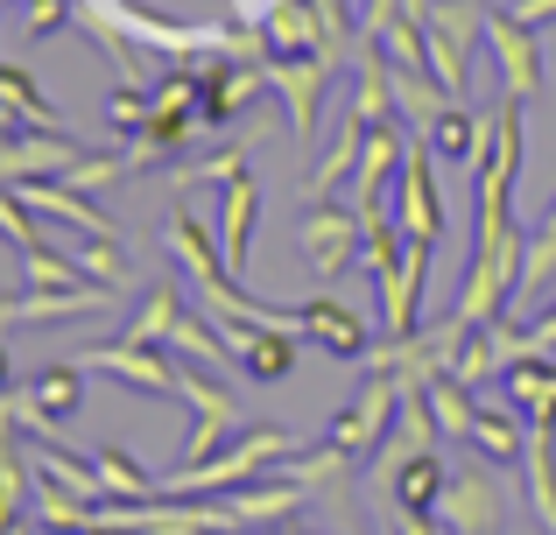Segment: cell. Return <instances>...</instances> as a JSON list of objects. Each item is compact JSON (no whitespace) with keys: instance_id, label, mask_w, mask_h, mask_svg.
Returning a JSON list of instances; mask_svg holds the SVG:
<instances>
[{"instance_id":"obj_1","label":"cell","mask_w":556,"mask_h":535,"mask_svg":"<svg viewBox=\"0 0 556 535\" xmlns=\"http://www.w3.org/2000/svg\"><path fill=\"white\" fill-rule=\"evenodd\" d=\"M296 451H303V444L289 437V430H275V423H247L218 458H204V466H177V472L163 480V494H184V500L232 494V486H247V480H261V472H275L282 458H296Z\"/></svg>"},{"instance_id":"obj_2","label":"cell","mask_w":556,"mask_h":535,"mask_svg":"<svg viewBox=\"0 0 556 535\" xmlns=\"http://www.w3.org/2000/svg\"><path fill=\"white\" fill-rule=\"evenodd\" d=\"M177 402L190 409V437L177 451V466H204V458H218L232 437H240V402H232V387L218 381L212 367H198V359H177Z\"/></svg>"},{"instance_id":"obj_3","label":"cell","mask_w":556,"mask_h":535,"mask_svg":"<svg viewBox=\"0 0 556 535\" xmlns=\"http://www.w3.org/2000/svg\"><path fill=\"white\" fill-rule=\"evenodd\" d=\"M437 514H444L451 535H501L507 522V486H501V466H486V458H458L444 480V500H437Z\"/></svg>"},{"instance_id":"obj_4","label":"cell","mask_w":556,"mask_h":535,"mask_svg":"<svg viewBox=\"0 0 556 535\" xmlns=\"http://www.w3.org/2000/svg\"><path fill=\"white\" fill-rule=\"evenodd\" d=\"M296 247H303V262H311L317 282H339V275L359 262V247H367V226H359V212H345L339 198H325V205H303Z\"/></svg>"},{"instance_id":"obj_5","label":"cell","mask_w":556,"mask_h":535,"mask_svg":"<svg viewBox=\"0 0 556 535\" xmlns=\"http://www.w3.org/2000/svg\"><path fill=\"white\" fill-rule=\"evenodd\" d=\"M331 78H339V50H317V56H268V92L289 106V135H296V149H311L317 106H325Z\"/></svg>"},{"instance_id":"obj_6","label":"cell","mask_w":556,"mask_h":535,"mask_svg":"<svg viewBox=\"0 0 556 535\" xmlns=\"http://www.w3.org/2000/svg\"><path fill=\"white\" fill-rule=\"evenodd\" d=\"M78 367L106 373V381H121V387H141V395H155V402H177V359H169V345L106 339V345H85Z\"/></svg>"},{"instance_id":"obj_7","label":"cell","mask_w":556,"mask_h":535,"mask_svg":"<svg viewBox=\"0 0 556 535\" xmlns=\"http://www.w3.org/2000/svg\"><path fill=\"white\" fill-rule=\"evenodd\" d=\"M394 409H402V381H394V373H367V387L331 416L325 437L339 444L345 458H374L380 444H388V430H394Z\"/></svg>"},{"instance_id":"obj_8","label":"cell","mask_w":556,"mask_h":535,"mask_svg":"<svg viewBox=\"0 0 556 535\" xmlns=\"http://www.w3.org/2000/svg\"><path fill=\"white\" fill-rule=\"evenodd\" d=\"M486 56L501 64V92L535 99L543 92V42L529 22H515L507 8H486Z\"/></svg>"},{"instance_id":"obj_9","label":"cell","mask_w":556,"mask_h":535,"mask_svg":"<svg viewBox=\"0 0 556 535\" xmlns=\"http://www.w3.org/2000/svg\"><path fill=\"white\" fill-rule=\"evenodd\" d=\"M232 514V535L240 528H275V522H296L303 508H311V486L296 480V472H261V480L232 486V494H218Z\"/></svg>"},{"instance_id":"obj_10","label":"cell","mask_w":556,"mask_h":535,"mask_svg":"<svg viewBox=\"0 0 556 535\" xmlns=\"http://www.w3.org/2000/svg\"><path fill=\"white\" fill-rule=\"evenodd\" d=\"M261 92H268V56H212L204 64V127L247 120Z\"/></svg>"},{"instance_id":"obj_11","label":"cell","mask_w":556,"mask_h":535,"mask_svg":"<svg viewBox=\"0 0 556 535\" xmlns=\"http://www.w3.org/2000/svg\"><path fill=\"white\" fill-rule=\"evenodd\" d=\"M163 247L177 254V268L190 275V289H232V268H226V254H218V226H204L190 205L169 212Z\"/></svg>"},{"instance_id":"obj_12","label":"cell","mask_w":556,"mask_h":535,"mask_svg":"<svg viewBox=\"0 0 556 535\" xmlns=\"http://www.w3.org/2000/svg\"><path fill=\"white\" fill-rule=\"evenodd\" d=\"M408 240H437L444 233V198H437V155L422 135H408V163H402V205H394Z\"/></svg>"},{"instance_id":"obj_13","label":"cell","mask_w":556,"mask_h":535,"mask_svg":"<svg viewBox=\"0 0 556 535\" xmlns=\"http://www.w3.org/2000/svg\"><path fill=\"white\" fill-rule=\"evenodd\" d=\"M78 155H85V149L64 135V127H14V135L0 141V183H22V177H64Z\"/></svg>"},{"instance_id":"obj_14","label":"cell","mask_w":556,"mask_h":535,"mask_svg":"<svg viewBox=\"0 0 556 535\" xmlns=\"http://www.w3.org/2000/svg\"><path fill=\"white\" fill-rule=\"evenodd\" d=\"M430 155H437V169H479L493 155V113L479 120V113H465V99H451L444 113L430 120Z\"/></svg>"},{"instance_id":"obj_15","label":"cell","mask_w":556,"mask_h":535,"mask_svg":"<svg viewBox=\"0 0 556 535\" xmlns=\"http://www.w3.org/2000/svg\"><path fill=\"white\" fill-rule=\"evenodd\" d=\"M296 331H303V339H317L331 359H367L374 353V324H367V317H353L339 296H311L296 310Z\"/></svg>"},{"instance_id":"obj_16","label":"cell","mask_w":556,"mask_h":535,"mask_svg":"<svg viewBox=\"0 0 556 535\" xmlns=\"http://www.w3.org/2000/svg\"><path fill=\"white\" fill-rule=\"evenodd\" d=\"M367 135L374 127L359 120L353 106H345V120H339V135H331V149L311 163V177H303V205H325V198H339L345 191V177L359 169V155H367Z\"/></svg>"},{"instance_id":"obj_17","label":"cell","mask_w":556,"mask_h":535,"mask_svg":"<svg viewBox=\"0 0 556 535\" xmlns=\"http://www.w3.org/2000/svg\"><path fill=\"white\" fill-rule=\"evenodd\" d=\"M402 163H408V127L402 120L374 127V135H367V155H359V169H353V212L388 205V183L402 177Z\"/></svg>"},{"instance_id":"obj_18","label":"cell","mask_w":556,"mask_h":535,"mask_svg":"<svg viewBox=\"0 0 556 535\" xmlns=\"http://www.w3.org/2000/svg\"><path fill=\"white\" fill-rule=\"evenodd\" d=\"M261 42H268V56H317V50H339L325 28V14H317V0H275L268 22H261Z\"/></svg>"},{"instance_id":"obj_19","label":"cell","mask_w":556,"mask_h":535,"mask_svg":"<svg viewBox=\"0 0 556 535\" xmlns=\"http://www.w3.org/2000/svg\"><path fill=\"white\" fill-rule=\"evenodd\" d=\"M465 444H472L486 466H521V451H529V416L515 409V402H479L472 430H465Z\"/></svg>"},{"instance_id":"obj_20","label":"cell","mask_w":556,"mask_h":535,"mask_svg":"<svg viewBox=\"0 0 556 535\" xmlns=\"http://www.w3.org/2000/svg\"><path fill=\"white\" fill-rule=\"evenodd\" d=\"M218 254H226V268H232V282L247 275V247H254V226H261V183L254 177H240V183H226V198H218Z\"/></svg>"},{"instance_id":"obj_21","label":"cell","mask_w":556,"mask_h":535,"mask_svg":"<svg viewBox=\"0 0 556 535\" xmlns=\"http://www.w3.org/2000/svg\"><path fill=\"white\" fill-rule=\"evenodd\" d=\"M353 113L367 127H388L394 120V56L380 42L359 36V64H353Z\"/></svg>"},{"instance_id":"obj_22","label":"cell","mask_w":556,"mask_h":535,"mask_svg":"<svg viewBox=\"0 0 556 535\" xmlns=\"http://www.w3.org/2000/svg\"><path fill=\"white\" fill-rule=\"evenodd\" d=\"M501 395L515 402L529 423H556V359L549 353H529L501 373Z\"/></svg>"},{"instance_id":"obj_23","label":"cell","mask_w":556,"mask_h":535,"mask_svg":"<svg viewBox=\"0 0 556 535\" xmlns=\"http://www.w3.org/2000/svg\"><path fill=\"white\" fill-rule=\"evenodd\" d=\"M28 508H36V472H28L22 430H8V437H0V528L28 522Z\"/></svg>"},{"instance_id":"obj_24","label":"cell","mask_w":556,"mask_h":535,"mask_svg":"<svg viewBox=\"0 0 556 535\" xmlns=\"http://www.w3.org/2000/svg\"><path fill=\"white\" fill-rule=\"evenodd\" d=\"M451 99L458 92H444L430 71H394V120H402L408 135H430V120L451 106Z\"/></svg>"},{"instance_id":"obj_25","label":"cell","mask_w":556,"mask_h":535,"mask_svg":"<svg viewBox=\"0 0 556 535\" xmlns=\"http://www.w3.org/2000/svg\"><path fill=\"white\" fill-rule=\"evenodd\" d=\"M261 135V120L254 127H240V135L226 141V149H212V155H198V163H177V191H198V183H218V191H226V183H240L247 177V141Z\"/></svg>"},{"instance_id":"obj_26","label":"cell","mask_w":556,"mask_h":535,"mask_svg":"<svg viewBox=\"0 0 556 535\" xmlns=\"http://www.w3.org/2000/svg\"><path fill=\"white\" fill-rule=\"evenodd\" d=\"M444 480H451V466H444L437 451L408 458V466L394 472V486H388V508H416V514H437V500H444Z\"/></svg>"},{"instance_id":"obj_27","label":"cell","mask_w":556,"mask_h":535,"mask_svg":"<svg viewBox=\"0 0 556 535\" xmlns=\"http://www.w3.org/2000/svg\"><path fill=\"white\" fill-rule=\"evenodd\" d=\"M184 310H190V303H184V282H177V275H169V282H149V289H141V310H135V324H127L121 339L169 345V324H177Z\"/></svg>"},{"instance_id":"obj_28","label":"cell","mask_w":556,"mask_h":535,"mask_svg":"<svg viewBox=\"0 0 556 535\" xmlns=\"http://www.w3.org/2000/svg\"><path fill=\"white\" fill-rule=\"evenodd\" d=\"M169 345H177V359H198V367H212V373H232L240 359H232V345H226V331L212 324V317H198V310H184L177 324H169Z\"/></svg>"},{"instance_id":"obj_29","label":"cell","mask_w":556,"mask_h":535,"mask_svg":"<svg viewBox=\"0 0 556 535\" xmlns=\"http://www.w3.org/2000/svg\"><path fill=\"white\" fill-rule=\"evenodd\" d=\"M71 262H78V275H85V282H99V289H121V296H127V289H149V282L135 275V262H127V247H121V240H99V233H85V247H71Z\"/></svg>"},{"instance_id":"obj_30","label":"cell","mask_w":556,"mask_h":535,"mask_svg":"<svg viewBox=\"0 0 556 535\" xmlns=\"http://www.w3.org/2000/svg\"><path fill=\"white\" fill-rule=\"evenodd\" d=\"M92 466H99V480H106V494H113V500H149V494H163V480H155V472L141 466L127 444H99Z\"/></svg>"},{"instance_id":"obj_31","label":"cell","mask_w":556,"mask_h":535,"mask_svg":"<svg viewBox=\"0 0 556 535\" xmlns=\"http://www.w3.org/2000/svg\"><path fill=\"white\" fill-rule=\"evenodd\" d=\"M556 282V198H549V212H543V226L529 233V262H521V296H515V317L529 310L535 296Z\"/></svg>"},{"instance_id":"obj_32","label":"cell","mask_w":556,"mask_h":535,"mask_svg":"<svg viewBox=\"0 0 556 535\" xmlns=\"http://www.w3.org/2000/svg\"><path fill=\"white\" fill-rule=\"evenodd\" d=\"M28 472H36V466H28ZM85 514H92V500H78L71 486H56V480H36V508H28V522H36V528L85 535Z\"/></svg>"},{"instance_id":"obj_33","label":"cell","mask_w":556,"mask_h":535,"mask_svg":"<svg viewBox=\"0 0 556 535\" xmlns=\"http://www.w3.org/2000/svg\"><path fill=\"white\" fill-rule=\"evenodd\" d=\"M422 395H430V416H437V430L465 444V430H472V416H479V395H472V381H458V373H437V381L422 387Z\"/></svg>"},{"instance_id":"obj_34","label":"cell","mask_w":556,"mask_h":535,"mask_svg":"<svg viewBox=\"0 0 556 535\" xmlns=\"http://www.w3.org/2000/svg\"><path fill=\"white\" fill-rule=\"evenodd\" d=\"M28 387H36V402L56 416V423H71V416L85 409V367H78V359H56V367H42Z\"/></svg>"},{"instance_id":"obj_35","label":"cell","mask_w":556,"mask_h":535,"mask_svg":"<svg viewBox=\"0 0 556 535\" xmlns=\"http://www.w3.org/2000/svg\"><path fill=\"white\" fill-rule=\"evenodd\" d=\"M0 106H14L28 127H56V106L42 99V85L28 78V64H0Z\"/></svg>"},{"instance_id":"obj_36","label":"cell","mask_w":556,"mask_h":535,"mask_svg":"<svg viewBox=\"0 0 556 535\" xmlns=\"http://www.w3.org/2000/svg\"><path fill=\"white\" fill-rule=\"evenodd\" d=\"M85 275H78V262L71 254H56V247H22V289H78Z\"/></svg>"},{"instance_id":"obj_37","label":"cell","mask_w":556,"mask_h":535,"mask_svg":"<svg viewBox=\"0 0 556 535\" xmlns=\"http://www.w3.org/2000/svg\"><path fill=\"white\" fill-rule=\"evenodd\" d=\"M149 113H155V99L141 92L135 78H121L106 92V127H113V135H141V127H149Z\"/></svg>"},{"instance_id":"obj_38","label":"cell","mask_w":556,"mask_h":535,"mask_svg":"<svg viewBox=\"0 0 556 535\" xmlns=\"http://www.w3.org/2000/svg\"><path fill=\"white\" fill-rule=\"evenodd\" d=\"M64 22H78V0H28L22 8V36L28 42H50Z\"/></svg>"},{"instance_id":"obj_39","label":"cell","mask_w":556,"mask_h":535,"mask_svg":"<svg viewBox=\"0 0 556 535\" xmlns=\"http://www.w3.org/2000/svg\"><path fill=\"white\" fill-rule=\"evenodd\" d=\"M422 22V14H430V0H367V8H359V36H380V28L388 22Z\"/></svg>"},{"instance_id":"obj_40","label":"cell","mask_w":556,"mask_h":535,"mask_svg":"<svg viewBox=\"0 0 556 535\" xmlns=\"http://www.w3.org/2000/svg\"><path fill=\"white\" fill-rule=\"evenodd\" d=\"M317 14H325V28H331V42H339V50H345V36H359L353 0H317Z\"/></svg>"},{"instance_id":"obj_41","label":"cell","mask_w":556,"mask_h":535,"mask_svg":"<svg viewBox=\"0 0 556 535\" xmlns=\"http://www.w3.org/2000/svg\"><path fill=\"white\" fill-rule=\"evenodd\" d=\"M515 22H529V28H543V22H556V0H515Z\"/></svg>"},{"instance_id":"obj_42","label":"cell","mask_w":556,"mask_h":535,"mask_svg":"<svg viewBox=\"0 0 556 535\" xmlns=\"http://www.w3.org/2000/svg\"><path fill=\"white\" fill-rule=\"evenodd\" d=\"M268 535H325V528H303V514H296V522H275Z\"/></svg>"},{"instance_id":"obj_43","label":"cell","mask_w":556,"mask_h":535,"mask_svg":"<svg viewBox=\"0 0 556 535\" xmlns=\"http://www.w3.org/2000/svg\"><path fill=\"white\" fill-rule=\"evenodd\" d=\"M0 395H8V345H0Z\"/></svg>"},{"instance_id":"obj_44","label":"cell","mask_w":556,"mask_h":535,"mask_svg":"<svg viewBox=\"0 0 556 535\" xmlns=\"http://www.w3.org/2000/svg\"><path fill=\"white\" fill-rule=\"evenodd\" d=\"M0 535H28V522H14V528H0Z\"/></svg>"},{"instance_id":"obj_45","label":"cell","mask_w":556,"mask_h":535,"mask_svg":"<svg viewBox=\"0 0 556 535\" xmlns=\"http://www.w3.org/2000/svg\"><path fill=\"white\" fill-rule=\"evenodd\" d=\"M92 535H121V528H92Z\"/></svg>"},{"instance_id":"obj_46","label":"cell","mask_w":556,"mask_h":535,"mask_svg":"<svg viewBox=\"0 0 556 535\" xmlns=\"http://www.w3.org/2000/svg\"><path fill=\"white\" fill-rule=\"evenodd\" d=\"M0 8H8V0H0Z\"/></svg>"}]
</instances>
